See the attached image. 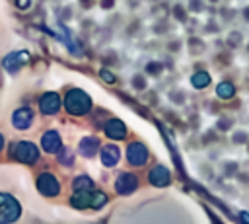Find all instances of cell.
<instances>
[{
    "label": "cell",
    "mask_w": 249,
    "mask_h": 224,
    "mask_svg": "<svg viewBox=\"0 0 249 224\" xmlns=\"http://www.w3.org/2000/svg\"><path fill=\"white\" fill-rule=\"evenodd\" d=\"M126 160L130 166H144L148 160V148L142 142H130L126 146Z\"/></svg>",
    "instance_id": "8992f818"
},
{
    "label": "cell",
    "mask_w": 249,
    "mask_h": 224,
    "mask_svg": "<svg viewBox=\"0 0 249 224\" xmlns=\"http://www.w3.org/2000/svg\"><path fill=\"white\" fill-rule=\"evenodd\" d=\"M37 191L45 197H56L60 193V181L53 173L45 171L37 177Z\"/></svg>",
    "instance_id": "5b68a950"
},
{
    "label": "cell",
    "mask_w": 249,
    "mask_h": 224,
    "mask_svg": "<svg viewBox=\"0 0 249 224\" xmlns=\"http://www.w3.org/2000/svg\"><path fill=\"white\" fill-rule=\"evenodd\" d=\"M241 218H243V220H249V214H247V212H241Z\"/></svg>",
    "instance_id": "f546056e"
},
{
    "label": "cell",
    "mask_w": 249,
    "mask_h": 224,
    "mask_svg": "<svg viewBox=\"0 0 249 224\" xmlns=\"http://www.w3.org/2000/svg\"><path fill=\"white\" fill-rule=\"evenodd\" d=\"M0 214H2V218L6 222H16L19 218V214H21V206L12 195L0 193Z\"/></svg>",
    "instance_id": "277c9868"
},
{
    "label": "cell",
    "mask_w": 249,
    "mask_h": 224,
    "mask_svg": "<svg viewBox=\"0 0 249 224\" xmlns=\"http://www.w3.org/2000/svg\"><path fill=\"white\" fill-rule=\"evenodd\" d=\"M103 131H105V134L109 136V138H113V140H123L124 136H126V125L121 121V119H109L107 123H105V127H103Z\"/></svg>",
    "instance_id": "30bf717a"
},
{
    "label": "cell",
    "mask_w": 249,
    "mask_h": 224,
    "mask_svg": "<svg viewBox=\"0 0 249 224\" xmlns=\"http://www.w3.org/2000/svg\"><path fill=\"white\" fill-rule=\"evenodd\" d=\"M136 187H138V177L128 171H123L115 181V189L119 195H130Z\"/></svg>",
    "instance_id": "9c48e42d"
},
{
    "label": "cell",
    "mask_w": 249,
    "mask_h": 224,
    "mask_svg": "<svg viewBox=\"0 0 249 224\" xmlns=\"http://www.w3.org/2000/svg\"><path fill=\"white\" fill-rule=\"evenodd\" d=\"M99 150V140L95 136H86L80 140V154L86 158H91Z\"/></svg>",
    "instance_id": "9a60e30c"
},
{
    "label": "cell",
    "mask_w": 249,
    "mask_h": 224,
    "mask_svg": "<svg viewBox=\"0 0 249 224\" xmlns=\"http://www.w3.org/2000/svg\"><path fill=\"white\" fill-rule=\"evenodd\" d=\"M91 187H93V181L88 175H78L72 181V189L74 191H84V189H91Z\"/></svg>",
    "instance_id": "ac0fdd59"
},
{
    "label": "cell",
    "mask_w": 249,
    "mask_h": 224,
    "mask_svg": "<svg viewBox=\"0 0 249 224\" xmlns=\"http://www.w3.org/2000/svg\"><path fill=\"white\" fill-rule=\"evenodd\" d=\"M148 179H150V183L156 185V187H165V185H169V181H171V173H169V169H167L165 166L160 164V166L152 168Z\"/></svg>",
    "instance_id": "7c38bea8"
},
{
    "label": "cell",
    "mask_w": 249,
    "mask_h": 224,
    "mask_svg": "<svg viewBox=\"0 0 249 224\" xmlns=\"http://www.w3.org/2000/svg\"><path fill=\"white\" fill-rule=\"evenodd\" d=\"M41 146H43V150L49 152V154L58 152L60 146H62V144H60V134H58V131H54V129L47 131V132L43 134V138H41Z\"/></svg>",
    "instance_id": "4fadbf2b"
},
{
    "label": "cell",
    "mask_w": 249,
    "mask_h": 224,
    "mask_svg": "<svg viewBox=\"0 0 249 224\" xmlns=\"http://www.w3.org/2000/svg\"><path fill=\"white\" fill-rule=\"evenodd\" d=\"M146 70H148L150 74H158V72L161 70V64H160V62H150V64L146 66Z\"/></svg>",
    "instance_id": "7402d4cb"
},
{
    "label": "cell",
    "mask_w": 249,
    "mask_h": 224,
    "mask_svg": "<svg viewBox=\"0 0 249 224\" xmlns=\"http://www.w3.org/2000/svg\"><path fill=\"white\" fill-rule=\"evenodd\" d=\"M58 160H60V164H64V166H72V152H70V148H62V146H60V150H58Z\"/></svg>",
    "instance_id": "d6986e66"
},
{
    "label": "cell",
    "mask_w": 249,
    "mask_h": 224,
    "mask_svg": "<svg viewBox=\"0 0 249 224\" xmlns=\"http://www.w3.org/2000/svg\"><path fill=\"white\" fill-rule=\"evenodd\" d=\"M111 4H113V0H103V2H101L103 8H111Z\"/></svg>",
    "instance_id": "f1b7e54d"
},
{
    "label": "cell",
    "mask_w": 249,
    "mask_h": 224,
    "mask_svg": "<svg viewBox=\"0 0 249 224\" xmlns=\"http://www.w3.org/2000/svg\"><path fill=\"white\" fill-rule=\"evenodd\" d=\"M237 37H239L237 33H231V37H230V43H231V45H237V43H239V41H237Z\"/></svg>",
    "instance_id": "83f0119b"
},
{
    "label": "cell",
    "mask_w": 249,
    "mask_h": 224,
    "mask_svg": "<svg viewBox=\"0 0 249 224\" xmlns=\"http://www.w3.org/2000/svg\"><path fill=\"white\" fill-rule=\"evenodd\" d=\"M16 6H18L19 10H27V8L31 6V0H16Z\"/></svg>",
    "instance_id": "603a6c76"
},
{
    "label": "cell",
    "mask_w": 249,
    "mask_h": 224,
    "mask_svg": "<svg viewBox=\"0 0 249 224\" xmlns=\"http://www.w3.org/2000/svg\"><path fill=\"white\" fill-rule=\"evenodd\" d=\"M132 84H134V88H136V90H144V84H146V82H144V76L136 74V76L132 78Z\"/></svg>",
    "instance_id": "44dd1931"
},
{
    "label": "cell",
    "mask_w": 249,
    "mask_h": 224,
    "mask_svg": "<svg viewBox=\"0 0 249 224\" xmlns=\"http://www.w3.org/2000/svg\"><path fill=\"white\" fill-rule=\"evenodd\" d=\"M2 148H4V136L0 134V150H2Z\"/></svg>",
    "instance_id": "4dcf8cb0"
},
{
    "label": "cell",
    "mask_w": 249,
    "mask_h": 224,
    "mask_svg": "<svg viewBox=\"0 0 249 224\" xmlns=\"http://www.w3.org/2000/svg\"><path fill=\"white\" fill-rule=\"evenodd\" d=\"M12 154H14V158H16L18 162H21V164H35V162L39 160V148H37L33 142H29V140L18 142V144L14 146V150H12Z\"/></svg>",
    "instance_id": "3957f363"
},
{
    "label": "cell",
    "mask_w": 249,
    "mask_h": 224,
    "mask_svg": "<svg viewBox=\"0 0 249 224\" xmlns=\"http://www.w3.org/2000/svg\"><path fill=\"white\" fill-rule=\"evenodd\" d=\"M29 60V53L27 51H14V53H10L8 56H4V60H2V64H4V68L8 70V72H18L25 62Z\"/></svg>",
    "instance_id": "52a82bcc"
},
{
    "label": "cell",
    "mask_w": 249,
    "mask_h": 224,
    "mask_svg": "<svg viewBox=\"0 0 249 224\" xmlns=\"http://www.w3.org/2000/svg\"><path fill=\"white\" fill-rule=\"evenodd\" d=\"M64 109H66L70 115L82 117V115L89 113V109H91V97H89L84 90L72 88V90H68L66 95H64Z\"/></svg>",
    "instance_id": "6da1fadb"
},
{
    "label": "cell",
    "mask_w": 249,
    "mask_h": 224,
    "mask_svg": "<svg viewBox=\"0 0 249 224\" xmlns=\"http://www.w3.org/2000/svg\"><path fill=\"white\" fill-rule=\"evenodd\" d=\"M12 123H14V127L19 129V131L29 129L31 123H33V113H31V109H29V107H19V109H16L14 115H12Z\"/></svg>",
    "instance_id": "8fae6325"
},
{
    "label": "cell",
    "mask_w": 249,
    "mask_h": 224,
    "mask_svg": "<svg viewBox=\"0 0 249 224\" xmlns=\"http://www.w3.org/2000/svg\"><path fill=\"white\" fill-rule=\"evenodd\" d=\"M82 4H86V8H89L88 4H91V0H82Z\"/></svg>",
    "instance_id": "1f68e13d"
},
{
    "label": "cell",
    "mask_w": 249,
    "mask_h": 224,
    "mask_svg": "<svg viewBox=\"0 0 249 224\" xmlns=\"http://www.w3.org/2000/svg\"><path fill=\"white\" fill-rule=\"evenodd\" d=\"M39 109L43 115H56L60 109V97L54 92H47L39 99Z\"/></svg>",
    "instance_id": "ba28073f"
},
{
    "label": "cell",
    "mask_w": 249,
    "mask_h": 224,
    "mask_svg": "<svg viewBox=\"0 0 249 224\" xmlns=\"http://www.w3.org/2000/svg\"><path fill=\"white\" fill-rule=\"evenodd\" d=\"M233 93H235V88L231 82H222L216 86V95L220 99H230V97H233Z\"/></svg>",
    "instance_id": "e0dca14e"
},
{
    "label": "cell",
    "mask_w": 249,
    "mask_h": 224,
    "mask_svg": "<svg viewBox=\"0 0 249 224\" xmlns=\"http://www.w3.org/2000/svg\"><path fill=\"white\" fill-rule=\"evenodd\" d=\"M191 84H193V88L202 90V88H206L210 84V74L204 72V70H200V72H196V74L191 76Z\"/></svg>",
    "instance_id": "2e32d148"
},
{
    "label": "cell",
    "mask_w": 249,
    "mask_h": 224,
    "mask_svg": "<svg viewBox=\"0 0 249 224\" xmlns=\"http://www.w3.org/2000/svg\"><path fill=\"white\" fill-rule=\"evenodd\" d=\"M233 140H235V142H245V140H247V134H245V132H237V134L233 136Z\"/></svg>",
    "instance_id": "d4e9b609"
},
{
    "label": "cell",
    "mask_w": 249,
    "mask_h": 224,
    "mask_svg": "<svg viewBox=\"0 0 249 224\" xmlns=\"http://www.w3.org/2000/svg\"><path fill=\"white\" fill-rule=\"evenodd\" d=\"M173 14H175V18L185 19V12H183V8H175V10H173Z\"/></svg>",
    "instance_id": "484cf974"
},
{
    "label": "cell",
    "mask_w": 249,
    "mask_h": 224,
    "mask_svg": "<svg viewBox=\"0 0 249 224\" xmlns=\"http://www.w3.org/2000/svg\"><path fill=\"white\" fill-rule=\"evenodd\" d=\"M230 125H231V121H230V119H228V121H226V119H222V121H220V123H218V127H220V129H224V127H226V129H228V127H230Z\"/></svg>",
    "instance_id": "4316f807"
},
{
    "label": "cell",
    "mask_w": 249,
    "mask_h": 224,
    "mask_svg": "<svg viewBox=\"0 0 249 224\" xmlns=\"http://www.w3.org/2000/svg\"><path fill=\"white\" fill-rule=\"evenodd\" d=\"M191 10L200 12V10H202V2H200V0H191Z\"/></svg>",
    "instance_id": "cb8c5ba5"
},
{
    "label": "cell",
    "mask_w": 249,
    "mask_h": 224,
    "mask_svg": "<svg viewBox=\"0 0 249 224\" xmlns=\"http://www.w3.org/2000/svg\"><path fill=\"white\" fill-rule=\"evenodd\" d=\"M107 203V195L101 193V191H89V189H84V191H76L72 197H70V205L74 208H101L105 206Z\"/></svg>",
    "instance_id": "7a4b0ae2"
},
{
    "label": "cell",
    "mask_w": 249,
    "mask_h": 224,
    "mask_svg": "<svg viewBox=\"0 0 249 224\" xmlns=\"http://www.w3.org/2000/svg\"><path fill=\"white\" fill-rule=\"evenodd\" d=\"M210 2H216V0H210Z\"/></svg>",
    "instance_id": "836d02e7"
},
{
    "label": "cell",
    "mask_w": 249,
    "mask_h": 224,
    "mask_svg": "<svg viewBox=\"0 0 249 224\" xmlns=\"http://www.w3.org/2000/svg\"><path fill=\"white\" fill-rule=\"evenodd\" d=\"M245 18H247V21H249V8L245 10Z\"/></svg>",
    "instance_id": "d6a6232c"
},
{
    "label": "cell",
    "mask_w": 249,
    "mask_h": 224,
    "mask_svg": "<svg viewBox=\"0 0 249 224\" xmlns=\"http://www.w3.org/2000/svg\"><path fill=\"white\" fill-rule=\"evenodd\" d=\"M119 160H121V150H119L117 144H105V146L101 148V164H103L105 168L117 166Z\"/></svg>",
    "instance_id": "5bb4252c"
},
{
    "label": "cell",
    "mask_w": 249,
    "mask_h": 224,
    "mask_svg": "<svg viewBox=\"0 0 249 224\" xmlns=\"http://www.w3.org/2000/svg\"><path fill=\"white\" fill-rule=\"evenodd\" d=\"M99 76H101V78H103L107 84H115V80H117V78H115V76H113V74H111L107 68H101V70H99Z\"/></svg>",
    "instance_id": "ffe728a7"
}]
</instances>
